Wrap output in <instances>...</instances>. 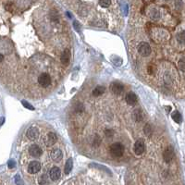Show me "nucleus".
I'll return each instance as SVG.
<instances>
[{
	"label": "nucleus",
	"mask_w": 185,
	"mask_h": 185,
	"mask_svg": "<svg viewBox=\"0 0 185 185\" xmlns=\"http://www.w3.org/2000/svg\"><path fill=\"white\" fill-rule=\"evenodd\" d=\"M152 127L150 124H146L145 126L143 127V132H144V134H145L146 136H150L152 134Z\"/></svg>",
	"instance_id": "6ab92c4d"
},
{
	"label": "nucleus",
	"mask_w": 185,
	"mask_h": 185,
	"mask_svg": "<svg viewBox=\"0 0 185 185\" xmlns=\"http://www.w3.org/2000/svg\"><path fill=\"white\" fill-rule=\"evenodd\" d=\"M110 88H111V91L113 92V94L117 95H121L123 92V91H124L123 84L120 83H118V82L112 83L110 84Z\"/></svg>",
	"instance_id": "423d86ee"
},
{
	"label": "nucleus",
	"mask_w": 185,
	"mask_h": 185,
	"mask_svg": "<svg viewBox=\"0 0 185 185\" xmlns=\"http://www.w3.org/2000/svg\"><path fill=\"white\" fill-rule=\"evenodd\" d=\"M101 143V138L98 136V135H95V139H94V145L95 146H98Z\"/></svg>",
	"instance_id": "a878e982"
},
{
	"label": "nucleus",
	"mask_w": 185,
	"mask_h": 185,
	"mask_svg": "<svg viewBox=\"0 0 185 185\" xmlns=\"http://www.w3.org/2000/svg\"><path fill=\"white\" fill-rule=\"evenodd\" d=\"M38 135H39V131L36 128H34V127H31V128H29L26 131V136L29 140H32V141L36 140L38 138Z\"/></svg>",
	"instance_id": "9d476101"
},
{
	"label": "nucleus",
	"mask_w": 185,
	"mask_h": 185,
	"mask_svg": "<svg viewBox=\"0 0 185 185\" xmlns=\"http://www.w3.org/2000/svg\"><path fill=\"white\" fill-rule=\"evenodd\" d=\"M133 116H134V119L137 121H141L143 119V113L140 109H136V110L133 112Z\"/></svg>",
	"instance_id": "aec40b11"
},
{
	"label": "nucleus",
	"mask_w": 185,
	"mask_h": 185,
	"mask_svg": "<svg viewBox=\"0 0 185 185\" xmlns=\"http://www.w3.org/2000/svg\"><path fill=\"white\" fill-rule=\"evenodd\" d=\"M110 154L115 157H120L124 154V146L120 143H114L110 145L109 148Z\"/></svg>",
	"instance_id": "f257e3e1"
},
{
	"label": "nucleus",
	"mask_w": 185,
	"mask_h": 185,
	"mask_svg": "<svg viewBox=\"0 0 185 185\" xmlns=\"http://www.w3.org/2000/svg\"><path fill=\"white\" fill-rule=\"evenodd\" d=\"M3 59H4V56L1 54V55H0V62L2 63V62H3Z\"/></svg>",
	"instance_id": "473e14b6"
},
{
	"label": "nucleus",
	"mask_w": 185,
	"mask_h": 185,
	"mask_svg": "<svg viewBox=\"0 0 185 185\" xmlns=\"http://www.w3.org/2000/svg\"><path fill=\"white\" fill-rule=\"evenodd\" d=\"M56 140H57V137L56 133H54V132H48V133L45 135L44 141L45 145L47 147H50V146H53L56 143Z\"/></svg>",
	"instance_id": "20e7f679"
},
{
	"label": "nucleus",
	"mask_w": 185,
	"mask_h": 185,
	"mask_svg": "<svg viewBox=\"0 0 185 185\" xmlns=\"http://www.w3.org/2000/svg\"><path fill=\"white\" fill-rule=\"evenodd\" d=\"M39 184L40 185H48L49 184V180L46 175H42L41 177L39 178Z\"/></svg>",
	"instance_id": "a211bd4d"
},
{
	"label": "nucleus",
	"mask_w": 185,
	"mask_h": 185,
	"mask_svg": "<svg viewBox=\"0 0 185 185\" xmlns=\"http://www.w3.org/2000/svg\"><path fill=\"white\" fill-rule=\"evenodd\" d=\"M29 154H30L32 157H38L40 155H42L43 150L39 145H37V144H32V145H31L30 148H29Z\"/></svg>",
	"instance_id": "6e6552de"
},
{
	"label": "nucleus",
	"mask_w": 185,
	"mask_h": 185,
	"mask_svg": "<svg viewBox=\"0 0 185 185\" xmlns=\"http://www.w3.org/2000/svg\"><path fill=\"white\" fill-rule=\"evenodd\" d=\"M151 14H150V16H151V18L153 20H157L159 18V15H158V12L155 9H153L151 10V12H150Z\"/></svg>",
	"instance_id": "5701e85b"
},
{
	"label": "nucleus",
	"mask_w": 185,
	"mask_h": 185,
	"mask_svg": "<svg viewBox=\"0 0 185 185\" xmlns=\"http://www.w3.org/2000/svg\"><path fill=\"white\" fill-rule=\"evenodd\" d=\"M69 60H71V52H69L68 49H66L61 54L60 61H61V63L63 65H68L69 63Z\"/></svg>",
	"instance_id": "4468645a"
},
{
	"label": "nucleus",
	"mask_w": 185,
	"mask_h": 185,
	"mask_svg": "<svg viewBox=\"0 0 185 185\" xmlns=\"http://www.w3.org/2000/svg\"><path fill=\"white\" fill-rule=\"evenodd\" d=\"M173 157H174V151H173V148L171 146H169L163 153V158H164L166 163H169V162H171Z\"/></svg>",
	"instance_id": "9b49d317"
},
{
	"label": "nucleus",
	"mask_w": 185,
	"mask_h": 185,
	"mask_svg": "<svg viewBox=\"0 0 185 185\" xmlns=\"http://www.w3.org/2000/svg\"><path fill=\"white\" fill-rule=\"evenodd\" d=\"M178 40H179V41H180L181 43H185V32H182L181 33L179 34Z\"/></svg>",
	"instance_id": "bb28decb"
},
{
	"label": "nucleus",
	"mask_w": 185,
	"mask_h": 185,
	"mask_svg": "<svg viewBox=\"0 0 185 185\" xmlns=\"http://www.w3.org/2000/svg\"><path fill=\"white\" fill-rule=\"evenodd\" d=\"M38 83L43 87H48L51 83V77L48 73H42L38 77Z\"/></svg>",
	"instance_id": "7ed1b4c3"
},
{
	"label": "nucleus",
	"mask_w": 185,
	"mask_h": 185,
	"mask_svg": "<svg viewBox=\"0 0 185 185\" xmlns=\"http://www.w3.org/2000/svg\"><path fill=\"white\" fill-rule=\"evenodd\" d=\"M50 157L52 158V160L55 161V162H59L62 157H63V153L60 149L59 148H55L51 151L50 153Z\"/></svg>",
	"instance_id": "1a4fd4ad"
},
{
	"label": "nucleus",
	"mask_w": 185,
	"mask_h": 185,
	"mask_svg": "<svg viewBox=\"0 0 185 185\" xmlns=\"http://www.w3.org/2000/svg\"><path fill=\"white\" fill-rule=\"evenodd\" d=\"M137 95L134 94V92H130L129 94H127L126 95V102L128 105L130 106H134L135 104L137 103Z\"/></svg>",
	"instance_id": "ddd939ff"
},
{
	"label": "nucleus",
	"mask_w": 185,
	"mask_h": 185,
	"mask_svg": "<svg viewBox=\"0 0 185 185\" xmlns=\"http://www.w3.org/2000/svg\"><path fill=\"white\" fill-rule=\"evenodd\" d=\"M60 175H61L60 169H59V167H52V169H50V171H49V178L51 179L52 181H57L60 178Z\"/></svg>",
	"instance_id": "f8f14e48"
},
{
	"label": "nucleus",
	"mask_w": 185,
	"mask_h": 185,
	"mask_svg": "<svg viewBox=\"0 0 185 185\" xmlns=\"http://www.w3.org/2000/svg\"><path fill=\"white\" fill-rule=\"evenodd\" d=\"M22 105L24 106L26 108H28V109H31V110H33V109H34V108H33V107H32V106H31L30 104H28L26 101H22Z\"/></svg>",
	"instance_id": "cd10ccee"
},
{
	"label": "nucleus",
	"mask_w": 185,
	"mask_h": 185,
	"mask_svg": "<svg viewBox=\"0 0 185 185\" xmlns=\"http://www.w3.org/2000/svg\"><path fill=\"white\" fill-rule=\"evenodd\" d=\"M133 150H134V153H135L137 155H142V154L144 152V150H145V144H144L143 140L140 139V140L136 141V143H134Z\"/></svg>",
	"instance_id": "39448f33"
},
{
	"label": "nucleus",
	"mask_w": 185,
	"mask_h": 185,
	"mask_svg": "<svg viewBox=\"0 0 185 185\" xmlns=\"http://www.w3.org/2000/svg\"><path fill=\"white\" fill-rule=\"evenodd\" d=\"M50 17H51V20H53L54 21H57V18H59V16H57V12L56 10H52L51 11V14H50Z\"/></svg>",
	"instance_id": "b1692460"
},
{
	"label": "nucleus",
	"mask_w": 185,
	"mask_h": 185,
	"mask_svg": "<svg viewBox=\"0 0 185 185\" xmlns=\"http://www.w3.org/2000/svg\"><path fill=\"white\" fill-rule=\"evenodd\" d=\"M72 167H73V162H72V159L71 158H68L66 162V164H65V174H68L69 172L71 171L72 169Z\"/></svg>",
	"instance_id": "dca6fc26"
},
{
	"label": "nucleus",
	"mask_w": 185,
	"mask_h": 185,
	"mask_svg": "<svg viewBox=\"0 0 185 185\" xmlns=\"http://www.w3.org/2000/svg\"><path fill=\"white\" fill-rule=\"evenodd\" d=\"M179 68H180L181 71H185V59H182L179 61Z\"/></svg>",
	"instance_id": "393cba45"
},
{
	"label": "nucleus",
	"mask_w": 185,
	"mask_h": 185,
	"mask_svg": "<svg viewBox=\"0 0 185 185\" xmlns=\"http://www.w3.org/2000/svg\"><path fill=\"white\" fill-rule=\"evenodd\" d=\"M98 3H99V5L102 8H108V7H110L112 2L109 1V0H103V1H99Z\"/></svg>",
	"instance_id": "412c9836"
},
{
	"label": "nucleus",
	"mask_w": 185,
	"mask_h": 185,
	"mask_svg": "<svg viewBox=\"0 0 185 185\" xmlns=\"http://www.w3.org/2000/svg\"><path fill=\"white\" fill-rule=\"evenodd\" d=\"M73 27L75 28V30H76L77 32H79V31H80V26L79 25V22H78L77 20H75V21L73 22Z\"/></svg>",
	"instance_id": "7c9ffc66"
},
{
	"label": "nucleus",
	"mask_w": 185,
	"mask_h": 185,
	"mask_svg": "<svg viewBox=\"0 0 185 185\" xmlns=\"http://www.w3.org/2000/svg\"><path fill=\"white\" fill-rule=\"evenodd\" d=\"M151 46L147 43H141L138 45V52L143 56H147L151 53Z\"/></svg>",
	"instance_id": "f03ea898"
},
{
	"label": "nucleus",
	"mask_w": 185,
	"mask_h": 185,
	"mask_svg": "<svg viewBox=\"0 0 185 185\" xmlns=\"http://www.w3.org/2000/svg\"><path fill=\"white\" fill-rule=\"evenodd\" d=\"M8 166L9 169H13V167L16 166L15 161H14V160H9V161L8 162Z\"/></svg>",
	"instance_id": "c85d7f7f"
},
{
	"label": "nucleus",
	"mask_w": 185,
	"mask_h": 185,
	"mask_svg": "<svg viewBox=\"0 0 185 185\" xmlns=\"http://www.w3.org/2000/svg\"><path fill=\"white\" fill-rule=\"evenodd\" d=\"M16 182L18 185H22V182L20 181V176H16Z\"/></svg>",
	"instance_id": "2f4dec72"
},
{
	"label": "nucleus",
	"mask_w": 185,
	"mask_h": 185,
	"mask_svg": "<svg viewBox=\"0 0 185 185\" xmlns=\"http://www.w3.org/2000/svg\"><path fill=\"white\" fill-rule=\"evenodd\" d=\"M83 110V105L82 103H77L76 105H75V111L76 112H82Z\"/></svg>",
	"instance_id": "4be33fe9"
},
{
	"label": "nucleus",
	"mask_w": 185,
	"mask_h": 185,
	"mask_svg": "<svg viewBox=\"0 0 185 185\" xmlns=\"http://www.w3.org/2000/svg\"><path fill=\"white\" fill-rule=\"evenodd\" d=\"M105 134H106V136H107V137H111V136L113 135V131H112V130L107 129V130H106V131H105Z\"/></svg>",
	"instance_id": "c756f323"
},
{
	"label": "nucleus",
	"mask_w": 185,
	"mask_h": 185,
	"mask_svg": "<svg viewBox=\"0 0 185 185\" xmlns=\"http://www.w3.org/2000/svg\"><path fill=\"white\" fill-rule=\"evenodd\" d=\"M171 117H172L173 120H174L175 122H177V123H181V115L179 113L178 111L173 112L172 115H171Z\"/></svg>",
	"instance_id": "f3484780"
},
{
	"label": "nucleus",
	"mask_w": 185,
	"mask_h": 185,
	"mask_svg": "<svg viewBox=\"0 0 185 185\" xmlns=\"http://www.w3.org/2000/svg\"><path fill=\"white\" fill-rule=\"evenodd\" d=\"M41 169V164L38 161H32L28 166V172L31 174H36Z\"/></svg>",
	"instance_id": "0eeeda50"
},
{
	"label": "nucleus",
	"mask_w": 185,
	"mask_h": 185,
	"mask_svg": "<svg viewBox=\"0 0 185 185\" xmlns=\"http://www.w3.org/2000/svg\"><path fill=\"white\" fill-rule=\"evenodd\" d=\"M105 87L104 86H96V87L94 89V91H92V95H95V96H99L101 95L104 94V92H105Z\"/></svg>",
	"instance_id": "2eb2a0df"
}]
</instances>
